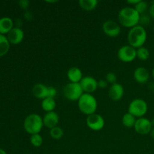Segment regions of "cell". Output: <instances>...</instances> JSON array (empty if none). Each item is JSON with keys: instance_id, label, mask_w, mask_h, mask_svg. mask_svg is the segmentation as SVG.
Wrapping results in <instances>:
<instances>
[{"instance_id": "33", "label": "cell", "mask_w": 154, "mask_h": 154, "mask_svg": "<svg viewBox=\"0 0 154 154\" xmlns=\"http://www.w3.org/2000/svg\"><path fill=\"white\" fill-rule=\"evenodd\" d=\"M149 13H150V16L154 19V1L150 5V8H149Z\"/></svg>"}, {"instance_id": "1", "label": "cell", "mask_w": 154, "mask_h": 154, "mask_svg": "<svg viewBox=\"0 0 154 154\" xmlns=\"http://www.w3.org/2000/svg\"><path fill=\"white\" fill-rule=\"evenodd\" d=\"M141 15L132 7L123 8L118 13V20L120 25L126 28H132L139 25Z\"/></svg>"}, {"instance_id": "41", "label": "cell", "mask_w": 154, "mask_h": 154, "mask_svg": "<svg viewBox=\"0 0 154 154\" xmlns=\"http://www.w3.org/2000/svg\"><path fill=\"white\" fill-rule=\"evenodd\" d=\"M153 31H154V26H153Z\"/></svg>"}, {"instance_id": "30", "label": "cell", "mask_w": 154, "mask_h": 154, "mask_svg": "<svg viewBox=\"0 0 154 154\" xmlns=\"http://www.w3.org/2000/svg\"><path fill=\"white\" fill-rule=\"evenodd\" d=\"M29 1H28V0H20V1H19L18 4H19L20 7L22 9H23V10H27L29 8Z\"/></svg>"}, {"instance_id": "20", "label": "cell", "mask_w": 154, "mask_h": 154, "mask_svg": "<svg viewBox=\"0 0 154 154\" xmlns=\"http://www.w3.org/2000/svg\"><path fill=\"white\" fill-rule=\"evenodd\" d=\"M78 3L81 8L87 11H90L97 7L99 2L98 0H80Z\"/></svg>"}, {"instance_id": "24", "label": "cell", "mask_w": 154, "mask_h": 154, "mask_svg": "<svg viewBox=\"0 0 154 154\" xmlns=\"http://www.w3.org/2000/svg\"><path fill=\"white\" fill-rule=\"evenodd\" d=\"M50 135H51L53 139L60 140L64 135V132H63V129L61 127L57 126L50 129Z\"/></svg>"}, {"instance_id": "11", "label": "cell", "mask_w": 154, "mask_h": 154, "mask_svg": "<svg viewBox=\"0 0 154 154\" xmlns=\"http://www.w3.org/2000/svg\"><path fill=\"white\" fill-rule=\"evenodd\" d=\"M80 84H81V88H82L84 93L92 94L99 88L98 87V81H96V78L92 76L84 77L80 82Z\"/></svg>"}, {"instance_id": "40", "label": "cell", "mask_w": 154, "mask_h": 154, "mask_svg": "<svg viewBox=\"0 0 154 154\" xmlns=\"http://www.w3.org/2000/svg\"><path fill=\"white\" fill-rule=\"evenodd\" d=\"M152 76H153V78H154V68L153 69V70H152Z\"/></svg>"}, {"instance_id": "10", "label": "cell", "mask_w": 154, "mask_h": 154, "mask_svg": "<svg viewBox=\"0 0 154 154\" xmlns=\"http://www.w3.org/2000/svg\"><path fill=\"white\" fill-rule=\"evenodd\" d=\"M152 128H153V126H152L151 121L144 117L137 119L136 123L134 126V129H135V132L139 135H142L150 134Z\"/></svg>"}, {"instance_id": "37", "label": "cell", "mask_w": 154, "mask_h": 154, "mask_svg": "<svg viewBox=\"0 0 154 154\" xmlns=\"http://www.w3.org/2000/svg\"><path fill=\"white\" fill-rule=\"evenodd\" d=\"M0 154H7V153H6L5 150H3V149H2V148H0Z\"/></svg>"}, {"instance_id": "32", "label": "cell", "mask_w": 154, "mask_h": 154, "mask_svg": "<svg viewBox=\"0 0 154 154\" xmlns=\"http://www.w3.org/2000/svg\"><path fill=\"white\" fill-rule=\"evenodd\" d=\"M24 17H25V19L27 20H31L32 19L33 16L31 12L26 11L25 12V14H24Z\"/></svg>"}, {"instance_id": "13", "label": "cell", "mask_w": 154, "mask_h": 154, "mask_svg": "<svg viewBox=\"0 0 154 154\" xmlns=\"http://www.w3.org/2000/svg\"><path fill=\"white\" fill-rule=\"evenodd\" d=\"M7 38L11 45H18L21 43L24 38L23 30L20 27H14L7 34Z\"/></svg>"}, {"instance_id": "25", "label": "cell", "mask_w": 154, "mask_h": 154, "mask_svg": "<svg viewBox=\"0 0 154 154\" xmlns=\"http://www.w3.org/2000/svg\"><path fill=\"white\" fill-rule=\"evenodd\" d=\"M30 143L33 147H40L43 144V138L40 133L32 135L30 137Z\"/></svg>"}, {"instance_id": "31", "label": "cell", "mask_w": 154, "mask_h": 154, "mask_svg": "<svg viewBox=\"0 0 154 154\" xmlns=\"http://www.w3.org/2000/svg\"><path fill=\"white\" fill-rule=\"evenodd\" d=\"M108 84L106 80H100V81H98V87L99 88L105 89L108 87Z\"/></svg>"}, {"instance_id": "5", "label": "cell", "mask_w": 154, "mask_h": 154, "mask_svg": "<svg viewBox=\"0 0 154 154\" xmlns=\"http://www.w3.org/2000/svg\"><path fill=\"white\" fill-rule=\"evenodd\" d=\"M148 111V105L142 99H135L129 103L128 112L135 116L137 119L144 117Z\"/></svg>"}, {"instance_id": "3", "label": "cell", "mask_w": 154, "mask_h": 154, "mask_svg": "<svg viewBox=\"0 0 154 154\" xmlns=\"http://www.w3.org/2000/svg\"><path fill=\"white\" fill-rule=\"evenodd\" d=\"M78 108L87 116L95 114L98 108V102L93 94L84 93L78 101Z\"/></svg>"}, {"instance_id": "26", "label": "cell", "mask_w": 154, "mask_h": 154, "mask_svg": "<svg viewBox=\"0 0 154 154\" xmlns=\"http://www.w3.org/2000/svg\"><path fill=\"white\" fill-rule=\"evenodd\" d=\"M133 8L139 13L140 15H142L143 14L145 13L146 11L148 8V4L146 2L140 0L138 4L135 5Z\"/></svg>"}, {"instance_id": "29", "label": "cell", "mask_w": 154, "mask_h": 154, "mask_svg": "<svg viewBox=\"0 0 154 154\" xmlns=\"http://www.w3.org/2000/svg\"><path fill=\"white\" fill-rule=\"evenodd\" d=\"M150 17L147 16V15H141V17H140V22L139 23H141V26H144L143 25H147V24L150 23Z\"/></svg>"}, {"instance_id": "18", "label": "cell", "mask_w": 154, "mask_h": 154, "mask_svg": "<svg viewBox=\"0 0 154 154\" xmlns=\"http://www.w3.org/2000/svg\"><path fill=\"white\" fill-rule=\"evenodd\" d=\"M14 28V22L11 18L4 17L0 18V34H8Z\"/></svg>"}, {"instance_id": "36", "label": "cell", "mask_w": 154, "mask_h": 154, "mask_svg": "<svg viewBox=\"0 0 154 154\" xmlns=\"http://www.w3.org/2000/svg\"><path fill=\"white\" fill-rule=\"evenodd\" d=\"M150 136H151V138H153V139L154 140V127L152 128L151 131H150Z\"/></svg>"}, {"instance_id": "22", "label": "cell", "mask_w": 154, "mask_h": 154, "mask_svg": "<svg viewBox=\"0 0 154 154\" xmlns=\"http://www.w3.org/2000/svg\"><path fill=\"white\" fill-rule=\"evenodd\" d=\"M10 45L7 37L0 34V57H3L8 52Z\"/></svg>"}, {"instance_id": "34", "label": "cell", "mask_w": 154, "mask_h": 154, "mask_svg": "<svg viewBox=\"0 0 154 154\" xmlns=\"http://www.w3.org/2000/svg\"><path fill=\"white\" fill-rule=\"evenodd\" d=\"M140 0H129V1H127V3L129 5H132L135 6V5L138 4V2H139Z\"/></svg>"}, {"instance_id": "14", "label": "cell", "mask_w": 154, "mask_h": 154, "mask_svg": "<svg viewBox=\"0 0 154 154\" xmlns=\"http://www.w3.org/2000/svg\"><path fill=\"white\" fill-rule=\"evenodd\" d=\"M59 122H60V117L55 111L46 113L43 117L44 126L50 129L58 126Z\"/></svg>"}, {"instance_id": "16", "label": "cell", "mask_w": 154, "mask_h": 154, "mask_svg": "<svg viewBox=\"0 0 154 154\" xmlns=\"http://www.w3.org/2000/svg\"><path fill=\"white\" fill-rule=\"evenodd\" d=\"M48 87H47L44 84H41V83L35 84L32 90L33 96L37 99H42V100L48 98Z\"/></svg>"}, {"instance_id": "39", "label": "cell", "mask_w": 154, "mask_h": 154, "mask_svg": "<svg viewBox=\"0 0 154 154\" xmlns=\"http://www.w3.org/2000/svg\"><path fill=\"white\" fill-rule=\"evenodd\" d=\"M57 1H46V2H48V3H55V2H57Z\"/></svg>"}, {"instance_id": "42", "label": "cell", "mask_w": 154, "mask_h": 154, "mask_svg": "<svg viewBox=\"0 0 154 154\" xmlns=\"http://www.w3.org/2000/svg\"><path fill=\"white\" fill-rule=\"evenodd\" d=\"M73 154H75V153H73Z\"/></svg>"}, {"instance_id": "4", "label": "cell", "mask_w": 154, "mask_h": 154, "mask_svg": "<svg viewBox=\"0 0 154 154\" xmlns=\"http://www.w3.org/2000/svg\"><path fill=\"white\" fill-rule=\"evenodd\" d=\"M44 126L43 118L38 114H31L23 121V128L30 135L40 133Z\"/></svg>"}, {"instance_id": "27", "label": "cell", "mask_w": 154, "mask_h": 154, "mask_svg": "<svg viewBox=\"0 0 154 154\" xmlns=\"http://www.w3.org/2000/svg\"><path fill=\"white\" fill-rule=\"evenodd\" d=\"M117 75L114 72H109V73L107 74L106 77H105V80L107 81V82L108 84H111V85L116 84L117 83Z\"/></svg>"}, {"instance_id": "8", "label": "cell", "mask_w": 154, "mask_h": 154, "mask_svg": "<svg viewBox=\"0 0 154 154\" xmlns=\"http://www.w3.org/2000/svg\"><path fill=\"white\" fill-rule=\"evenodd\" d=\"M86 123L88 128L93 131H100L104 128L105 124L103 117L96 113L87 117Z\"/></svg>"}, {"instance_id": "7", "label": "cell", "mask_w": 154, "mask_h": 154, "mask_svg": "<svg viewBox=\"0 0 154 154\" xmlns=\"http://www.w3.org/2000/svg\"><path fill=\"white\" fill-rule=\"evenodd\" d=\"M117 57L123 63H131L137 58L136 49L129 45L122 46L117 51Z\"/></svg>"}, {"instance_id": "35", "label": "cell", "mask_w": 154, "mask_h": 154, "mask_svg": "<svg viewBox=\"0 0 154 154\" xmlns=\"http://www.w3.org/2000/svg\"><path fill=\"white\" fill-rule=\"evenodd\" d=\"M149 89H150L151 91L154 92V83H150V85H149Z\"/></svg>"}, {"instance_id": "17", "label": "cell", "mask_w": 154, "mask_h": 154, "mask_svg": "<svg viewBox=\"0 0 154 154\" xmlns=\"http://www.w3.org/2000/svg\"><path fill=\"white\" fill-rule=\"evenodd\" d=\"M67 77L70 83H77L80 84L83 79L82 71L78 67H72L68 70Z\"/></svg>"}, {"instance_id": "15", "label": "cell", "mask_w": 154, "mask_h": 154, "mask_svg": "<svg viewBox=\"0 0 154 154\" xmlns=\"http://www.w3.org/2000/svg\"><path fill=\"white\" fill-rule=\"evenodd\" d=\"M133 77L135 81L138 84H146L150 78V73L146 68L138 67L134 71Z\"/></svg>"}, {"instance_id": "2", "label": "cell", "mask_w": 154, "mask_h": 154, "mask_svg": "<svg viewBox=\"0 0 154 154\" xmlns=\"http://www.w3.org/2000/svg\"><path fill=\"white\" fill-rule=\"evenodd\" d=\"M147 34L144 26L141 25L135 26L129 29L127 39L129 45L135 49L144 47L147 41Z\"/></svg>"}, {"instance_id": "23", "label": "cell", "mask_w": 154, "mask_h": 154, "mask_svg": "<svg viewBox=\"0 0 154 154\" xmlns=\"http://www.w3.org/2000/svg\"><path fill=\"white\" fill-rule=\"evenodd\" d=\"M137 57L141 61H147L150 57V51L145 47H141V48L136 49Z\"/></svg>"}, {"instance_id": "12", "label": "cell", "mask_w": 154, "mask_h": 154, "mask_svg": "<svg viewBox=\"0 0 154 154\" xmlns=\"http://www.w3.org/2000/svg\"><path fill=\"white\" fill-rule=\"evenodd\" d=\"M124 87L118 83L112 84L108 89V96L110 99L114 102H117L123 99L124 96Z\"/></svg>"}, {"instance_id": "9", "label": "cell", "mask_w": 154, "mask_h": 154, "mask_svg": "<svg viewBox=\"0 0 154 154\" xmlns=\"http://www.w3.org/2000/svg\"><path fill=\"white\" fill-rule=\"evenodd\" d=\"M102 30L106 35L111 38L117 37L121 32V28L118 23L111 20L104 23L102 25Z\"/></svg>"}, {"instance_id": "28", "label": "cell", "mask_w": 154, "mask_h": 154, "mask_svg": "<svg viewBox=\"0 0 154 154\" xmlns=\"http://www.w3.org/2000/svg\"><path fill=\"white\" fill-rule=\"evenodd\" d=\"M57 94V90L55 87H48V98H53L54 99Z\"/></svg>"}, {"instance_id": "6", "label": "cell", "mask_w": 154, "mask_h": 154, "mask_svg": "<svg viewBox=\"0 0 154 154\" xmlns=\"http://www.w3.org/2000/svg\"><path fill=\"white\" fill-rule=\"evenodd\" d=\"M84 93L81 84L77 83L69 82L63 88V95L69 101H78Z\"/></svg>"}, {"instance_id": "38", "label": "cell", "mask_w": 154, "mask_h": 154, "mask_svg": "<svg viewBox=\"0 0 154 154\" xmlns=\"http://www.w3.org/2000/svg\"><path fill=\"white\" fill-rule=\"evenodd\" d=\"M150 121H151V124H152V126H153V127H154V117L153 119H152L151 120H150Z\"/></svg>"}, {"instance_id": "19", "label": "cell", "mask_w": 154, "mask_h": 154, "mask_svg": "<svg viewBox=\"0 0 154 154\" xmlns=\"http://www.w3.org/2000/svg\"><path fill=\"white\" fill-rule=\"evenodd\" d=\"M56 106H57L56 101L53 98H46V99H43L42 102V109L46 111L47 113L54 111Z\"/></svg>"}, {"instance_id": "21", "label": "cell", "mask_w": 154, "mask_h": 154, "mask_svg": "<svg viewBox=\"0 0 154 154\" xmlns=\"http://www.w3.org/2000/svg\"><path fill=\"white\" fill-rule=\"evenodd\" d=\"M136 120V117L129 112L126 113L122 117V123L126 128H134Z\"/></svg>"}]
</instances>
